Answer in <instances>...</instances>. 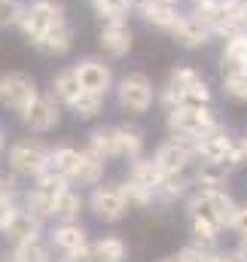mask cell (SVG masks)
<instances>
[{"instance_id": "cell-49", "label": "cell", "mask_w": 247, "mask_h": 262, "mask_svg": "<svg viewBox=\"0 0 247 262\" xmlns=\"http://www.w3.org/2000/svg\"><path fill=\"white\" fill-rule=\"evenodd\" d=\"M159 3H171V6H177V3H180V0H159Z\"/></svg>"}, {"instance_id": "cell-36", "label": "cell", "mask_w": 247, "mask_h": 262, "mask_svg": "<svg viewBox=\"0 0 247 262\" xmlns=\"http://www.w3.org/2000/svg\"><path fill=\"white\" fill-rule=\"evenodd\" d=\"M198 82H204V76H201L195 67H189V64H177V67L168 70V85L177 89V92L192 89V85H198Z\"/></svg>"}, {"instance_id": "cell-48", "label": "cell", "mask_w": 247, "mask_h": 262, "mask_svg": "<svg viewBox=\"0 0 247 262\" xmlns=\"http://www.w3.org/2000/svg\"><path fill=\"white\" fill-rule=\"evenodd\" d=\"M159 262H180L177 256H165V259H159Z\"/></svg>"}, {"instance_id": "cell-2", "label": "cell", "mask_w": 247, "mask_h": 262, "mask_svg": "<svg viewBox=\"0 0 247 262\" xmlns=\"http://www.w3.org/2000/svg\"><path fill=\"white\" fill-rule=\"evenodd\" d=\"M49 156H52V146H46L40 137H22L15 143H9L6 149V168L15 171L18 177H37L49 168Z\"/></svg>"}, {"instance_id": "cell-20", "label": "cell", "mask_w": 247, "mask_h": 262, "mask_svg": "<svg viewBox=\"0 0 247 262\" xmlns=\"http://www.w3.org/2000/svg\"><path fill=\"white\" fill-rule=\"evenodd\" d=\"M247 67V31L229 34L223 40V52H220V70L223 73H235Z\"/></svg>"}, {"instance_id": "cell-42", "label": "cell", "mask_w": 247, "mask_h": 262, "mask_svg": "<svg viewBox=\"0 0 247 262\" xmlns=\"http://www.w3.org/2000/svg\"><path fill=\"white\" fill-rule=\"evenodd\" d=\"M15 207H18V204H15L12 198H3V195H0V232L6 229V223H9V216L15 213Z\"/></svg>"}, {"instance_id": "cell-44", "label": "cell", "mask_w": 247, "mask_h": 262, "mask_svg": "<svg viewBox=\"0 0 247 262\" xmlns=\"http://www.w3.org/2000/svg\"><path fill=\"white\" fill-rule=\"evenodd\" d=\"M214 262H244V259H241V256H238L235 250H220V253H217V259H214Z\"/></svg>"}, {"instance_id": "cell-12", "label": "cell", "mask_w": 247, "mask_h": 262, "mask_svg": "<svg viewBox=\"0 0 247 262\" xmlns=\"http://www.w3.org/2000/svg\"><path fill=\"white\" fill-rule=\"evenodd\" d=\"M232 143H235V137L229 134L226 125H214V128L195 143V156H198V162L226 165V159H229V152H232Z\"/></svg>"}, {"instance_id": "cell-27", "label": "cell", "mask_w": 247, "mask_h": 262, "mask_svg": "<svg viewBox=\"0 0 247 262\" xmlns=\"http://www.w3.org/2000/svg\"><path fill=\"white\" fill-rule=\"evenodd\" d=\"M79 162H83V149H76V146H52V156H49V168L55 171V174H61L67 180H73V174H76V168H79Z\"/></svg>"}, {"instance_id": "cell-6", "label": "cell", "mask_w": 247, "mask_h": 262, "mask_svg": "<svg viewBox=\"0 0 247 262\" xmlns=\"http://www.w3.org/2000/svg\"><path fill=\"white\" fill-rule=\"evenodd\" d=\"M37 95H40V89H37V82H34L31 73H25V70H6V73H0V107L3 110L22 113Z\"/></svg>"}, {"instance_id": "cell-14", "label": "cell", "mask_w": 247, "mask_h": 262, "mask_svg": "<svg viewBox=\"0 0 247 262\" xmlns=\"http://www.w3.org/2000/svg\"><path fill=\"white\" fill-rule=\"evenodd\" d=\"M3 238H6L12 247H15V244H25V241H37V238H43V220L34 216L31 210H25V207L18 204L15 213L9 216L6 229H3Z\"/></svg>"}, {"instance_id": "cell-29", "label": "cell", "mask_w": 247, "mask_h": 262, "mask_svg": "<svg viewBox=\"0 0 247 262\" xmlns=\"http://www.w3.org/2000/svg\"><path fill=\"white\" fill-rule=\"evenodd\" d=\"M104 165H107V162H101L98 156H92L89 149H83V162H79V168H76V174H73L70 183L79 186V189H83V186H89V189L98 186V183L104 180Z\"/></svg>"}, {"instance_id": "cell-41", "label": "cell", "mask_w": 247, "mask_h": 262, "mask_svg": "<svg viewBox=\"0 0 247 262\" xmlns=\"http://www.w3.org/2000/svg\"><path fill=\"white\" fill-rule=\"evenodd\" d=\"M229 232H232L238 241H247V204H238V210H235V220H232Z\"/></svg>"}, {"instance_id": "cell-26", "label": "cell", "mask_w": 247, "mask_h": 262, "mask_svg": "<svg viewBox=\"0 0 247 262\" xmlns=\"http://www.w3.org/2000/svg\"><path fill=\"white\" fill-rule=\"evenodd\" d=\"M92 253L98 262H125L128 259V244L122 235H101L92 241Z\"/></svg>"}, {"instance_id": "cell-23", "label": "cell", "mask_w": 247, "mask_h": 262, "mask_svg": "<svg viewBox=\"0 0 247 262\" xmlns=\"http://www.w3.org/2000/svg\"><path fill=\"white\" fill-rule=\"evenodd\" d=\"M150 28H159V31H171L174 25H177V18L183 15V12H177V6H171V3H159V0H150L140 12H137Z\"/></svg>"}, {"instance_id": "cell-37", "label": "cell", "mask_w": 247, "mask_h": 262, "mask_svg": "<svg viewBox=\"0 0 247 262\" xmlns=\"http://www.w3.org/2000/svg\"><path fill=\"white\" fill-rule=\"evenodd\" d=\"M25 0H0V28H18L25 18Z\"/></svg>"}, {"instance_id": "cell-3", "label": "cell", "mask_w": 247, "mask_h": 262, "mask_svg": "<svg viewBox=\"0 0 247 262\" xmlns=\"http://www.w3.org/2000/svg\"><path fill=\"white\" fill-rule=\"evenodd\" d=\"M116 104L122 113H131V116H143L153 110L156 98H159V89L153 85V79L147 73H125L122 79L116 82Z\"/></svg>"}, {"instance_id": "cell-45", "label": "cell", "mask_w": 247, "mask_h": 262, "mask_svg": "<svg viewBox=\"0 0 247 262\" xmlns=\"http://www.w3.org/2000/svg\"><path fill=\"white\" fill-rule=\"evenodd\" d=\"M235 253L241 256V259L247 262V241H238V247H235Z\"/></svg>"}, {"instance_id": "cell-21", "label": "cell", "mask_w": 247, "mask_h": 262, "mask_svg": "<svg viewBox=\"0 0 247 262\" xmlns=\"http://www.w3.org/2000/svg\"><path fill=\"white\" fill-rule=\"evenodd\" d=\"M79 92H83V82H79L76 67H64V70H58V73L49 79V95H52L58 104H67V107H70Z\"/></svg>"}, {"instance_id": "cell-18", "label": "cell", "mask_w": 247, "mask_h": 262, "mask_svg": "<svg viewBox=\"0 0 247 262\" xmlns=\"http://www.w3.org/2000/svg\"><path fill=\"white\" fill-rule=\"evenodd\" d=\"M86 149L92 156H98L101 162L119 159V131H116V125H98V128H92L89 131V140H86Z\"/></svg>"}, {"instance_id": "cell-28", "label": "cell", "mask_w": 247, "mask_h": 262, "mask_svg": "<svg viewBox=\"0 0 247 262\" xmlns=\"http://www.w3.org/2000/svg\"><path fill=\"white\" fill-rule=\"evenodd\" d=\"M104 104H107V95H101V92H89V89H83V92L76 95V101L70 104V113H73L76 119H83V122H89V119H98V116L104 113Z\"/></svg>"}, {"instance_id": "cell-16", "label": "cell", "mask_w": 247, "mask_h": 262, "mask_svg": "<svg viewBox=\"0 0 247 262\" xmlns=\"http://www.w3.org/2000/svg\"><path fill=\"white\" fill-rule=\"evenodd\" d=\"M98 43H101V49L110 58H122V55L131 52V46H134V34H131L128 21H113V25H104L101 28Z\"/></svg>"}, {"instance_id": "cell-39", "label": "cell", "mask_w": 247, "mask_h": 262, "mask_svg": "<svg viewBox=\"0 0 247 262\" xmlns=\"http://www.w3.org/2000/svg\"><path fill=\"white\" fill-rule=\"evenodd\" d=\"M223 92L232 101H247V70L223 73Z\"/></svg>"}, {"instance_id": "cell-10", "label": "cell", "mask_w": 247, "mask_h": 262, "mask_svg": "<svg viewBox=\"0 0 247 262\" xmlns=\"http://www.w3.org/2000/svg\"><path fill=\"white\" fill-rule=\"evenodd\" d=\"M168 34H171V40H174L177 46H183V49H201V46H208V43H211L214 28H211L208 21H201L198 15L183 12V15L177 18V25H174Z\"/></svg>"}, {"instance_id": "cell-43", "label": "cell", "mask_w": 247, "mask_h": 262, "mask_svg": "<svg viewBox=\"0 0 247 262\" xmlns=\"http://www.w3.org/2000/svg\"><path fill=\"white\" fill-rule=\"evenodd\" d=\"M58 262H98V259H95V253L89 247V250H79V253H61Z\"/></svg>"}, {"instance_id": "cell-17", "label": "cell", "mask_w": 247, "mask_h": 262, "mask_svg": "<svg viewBox=\"0 0 247 262\" xmlns=\"http://www.w3.org/2000/svg\"><path fill=\"white\" fill-rule=\"evenodd\" d=\"M238 31H247V0H220V18L214 25V34L226 40Z\"/></svg>"}, {"instance_id": "cell-34", "label": "cell", "mask_w": 247, "mask_h": 262, "mask_svg": "<svg viewBox=\"0 0 247 262\" xmlns=\"http://www.w3.org/2000/svg\"><path fill=\"white\" fill-rule=\"evenodd\" d=\"M12 253H15L18 262H52V244H46L43 238H37V241L15 244Z\"/></svg>"}, {"instance_id": "cell-8", "label": "cell", "mask_w": 247, "mask_h": 262, "mask_svg": "<svg viewBox=\"0 0 247 262\" xmlns=\"http://www.w3.org/2000/svg\"><path fill=\"white\" fill-rule=\"evenodd\" d=\"M22 125L31 131V134H49L61 125V104L52 98V95H37L22 113H18Z\"/></svg>"}, {"instance_id": "cell-31", "label": "cell", "mask_w": 247, "mask_h": 262, "mask_svg": "<svg viewBox=\"0 0 247 262\" xmlns=\"http://www.w3.org/2000/svg\"><path fill=\"white\" fill-rule=\"evenodd\" d=\"M162 174H165V171L156 165V159H153V156H140V159L128 162V177H131V180H137V183H143V186H150V189H156V186H159Z\"/></svg>"}, {"instance_id": "cell-11", "label": "cell", "mask_w": 247, "mask_h": 262, "mask_svg": "<svg viewBox=\"0 0 247 262\" xmlns=\"http://www.w3.org/2000/svg\"><path fill=\"white\" fill-rule=\"evenodd\" d=\"M195 165H189L183 171H165L159 186H156V204H174V201L189 195L195 189Z\"/></svg>"}, {"instance_id": "cell-9", "label": "cell", "mask_w": 247, "mask_h": 262, "mask_svg": "<svg viewBox=\"0 0 247 262\" xmlns=\"http://www.w3.org/2000/svg\"><path fill=\"white\" fill-rule=\"evenodd\" d=\"M153 159H156V165H159L162 171H183V168H189V165L198 162L195 146L186 143V140H180V137H171V134H168V140H162V143L156 146Z\"/></svg>"}, {"instance_id": "cell-40", "label": "cell", "mask_w": 247, "mask_h": 262, "mask_svg": "<svg viewBox=\"0 0 247 262\" xmlns=\"http://www.w3.org/2000/svg\"><path fill=\"white\" fill-rule=\"evenodd\" d=\"M0 195L3 198H22V186H18V174L9 168H0Z\"/></svg>"}, {"instance_id": "cell-32", "label": "cell", "mask_w": 247, "mask_h": 262, "mask_svg": "<svg viewBox=\"0 0 247 262\" xmlns=\"http://www.w3.org/2000/svg\"><path fill=\"white\" fill-rule=\"evenodd\" d=\"M226 180H229V168H226V165H211V162H198V165H195V186L223 189Z\"/></svg>"}, {"instance_id": "cell-7", "label": "cell", "mask_w": 247, "mask_h": 262, "mask_svg": "<svg viewBox=\"0 0 247 262\" xmlns=\"http://www.w3.org/2000/svg\"><path fill=\"white\" fill-rule=\"evenodd\" d=\"M89 210H92V216L98 223H107V226L125 220L128 204H125V198H122L119 183H98V186H92V192H89Z\"/></svg>"}, {"instance_id": "cell-24", "label": "cell", "mask_w": 247, "mask_h": 262, "mask_svg": "<svg viewBox=\"0 0 247 262\" xmlns=\"http://www.w3.org/2000/svg\"><path fill=\"white\" fill-rule=\"evenodd\" d=\"M83 207H89V198H83V192H79V189L67 186V189H61V192H58V198H55V213H52V220H58V223L79 220Z\"/></svg>"}, {"instance_id": "cell-22", "label": "cell", "mask_w": 247, "mask_h": 262, "mask_svg": "<svg viewBox=\"0 0 247 262\" xmlns=\"http://www.w3.org/2000/svg\"><path fill=\"white\" fill-rule=\"evenodd\" d=\"M55 198H58V192H52V189L34 183L31 189L22 192V207L31 210L34 216H40V220L46 223V220H52V213H55Z\"/></svg>"}, {"instance_id": "cell-52", "label": "cell", "mask_w": 247, "mask_h": 262, "mask_svg": "<svg viewBox=\"0 0 247 262\" xmlns=\"http://www.w3.org/2000/svg\"><path fill=\"white\" fill-rule=\"evenodd\" d=\"M244 70H247V67H244Z\"/></svg>"}, {"instance_id": "cell-30", "label": "cell", "mask_w": 247, "mask_h": 262, "mask_svg": "<svg viewBox=\"0 0 247 262\" xmlns=\"http://www.w3.org/2000/svg\"><path fill=\"white\" fill-rule=\"evenodd\" d=\"M119 189H122V198H125V204H128V210H147V207L156 204V189H150V186H143V183H137L131 177H125L122 183H119Z\"/></svg>"}, {"instance_id": "cell-51", "label": "cell", "mask_w": 247, "mask_h": 262, "mask_svg": "<svg viewBox=\"0 0 247 262\" xmlns=\"http://www.w3.org/2000/svg\"><path fill=\"white\" fill-rule=\"evenodd\" d=\"M244 143H247V134H244Z\"/></svg>"}, {"instance_id": "cell-4", "label": "cell", "mask_w": 247, "mask_h": 262, "mask_svg": "<svg viewBox=\"0 0 247 262\" xmlns=\"http://www.w3.org/2000/svg\"><path fill=\"white\" fill-rule=\"evenodd\" d=\"M214 125H220V122H217V116H214L211 107H177V110L165 113V128H168V134L171 137H180V140L192 143V146L214 128Z\"/></svg>"}, {"instance_id": "cell-47", "label": "cell", "mask_w": 247, "mask_h": 262, "mask_svg": "<svg viewBox=\"0 0 247 262\" xmlns=\"http://www.w3.org/2000/svg\"><path fill=\"white\" fill-rule=\"evenodd\" d=\"M0 262H18V259H15V253L9 250V253H3V256H0Z\"/></svg>"}, {"instance_id": "cell-5", "label": "cell", "mask_w": 247, "mask_h": 262, "mask_svg": "<svg viewBox=\"0 0 247 262\" xmlns=\"http://www.w3.org/2000/svg\"><path fill=\"white\" fill-rule=\"evenodd\" d=\"M58 21H64V6L61 0H31L25 9V18L18 25L22 37L34 46L46 31H52Z\"/></svg>"}, {"instance_id": "cell-35", "label": "cell", "mask_w": 247, "mask_h": 262, "mask_svg": "<svg viewBox=\"0 0 247 262\" xmlns=\"http://www.w3.org/2000/svg\"><path fill=\"white\" fill-rule=\"evenodd\" d=\"M189 223V235L195 244H204V247H217V238H220V226H214L211 220H201V216H186Z\"/></svg>"}, {"instance_id": "cell-25", "label": "cell", "mask_w": 247, "mask_h": 262, "mask_svg": "<svg viewBox=\"0 0 247 262\" xmlns=\"http://www.w3.org/2000/svg\"><path fill=\"white\" fill-rule=\"evenodd\" d=\"M116 131H119V159H125V162L140 159L143 156V146H147L143 128H137L131 122H122V125H116Z\"/></svg>"}, {"instance_id": "cell-15", "label": "cell", "mask_w": 247, "mask_h": 262, "mask_svg": "<svg viewBox=\"0 0 247 262\" xmlns=\"http://www.w3.org/2000/svg\"><path fill=\"white\" fill-rule=\"evenodd\" d=\"M76 73H79V82H83V89H89V92H101V95H110L113 89H116V82H113V70L107 61H101V58H83V61H76Z\"/></svg>"}, {"instance_id": "cell-33", "label": "cell", "mask_w": 247, "mask_h": 262, "mask_svg": "<svg viewBox=\"0 0 247 262\" xmlns=\"http://www.w3.org/2000/svg\"><path fill=\"white\" fill-rule=\"evenodd\" d=\"M95 15L101 18V25H113V21H128V15L134 12L128 0H98L92 3Z\"/></svg>"}, {"instance_id": "cell-13", "label": "cell", "mask_w": 247, "mask_h": 262, "mask_svg": "<svg viewBox=\"0 0 247 262\" xmlns=\"http://www.w3.org/2000/svg\"><path fill=\"white\" fill-rule=\"evenodd\" d=\"M49 244H52L58 253H79V250H89V247H92L89 229H86L79 220L55 223L52 232H49Z\"/></svg>"}, {"instance_id": "cell-46", "label": "cell", "mask_w": 247, "mask_h": 262, "mask_svg": "<svg viewBox=\"0 0 247 262\" xmlns=\"http://www.w3.org/2000/svg\"><path fill=\"white\" fill-rule=\"evenodd\" d=\"M3 149H6V131H3V125H0V156H3Z\"/></svg>"}, {"instance_id": "cell-1", "label": "cell", "mask_w": 247, "mask_h": 262, "mask_svg": "<svg viewBox=\"0 0 247 262\" xmlns=\"http://www.w3.org/2000/svg\"><path fill=\"white\" fill-rule=\"evenodd\" d=\"M235 198L229 195L226 189H204V186H195L189 195H186V216H201V220H211L214 226L220 229H229L232 220H235Z\"/></svg>"}, {"instance_id": "cell-19", "label": "cell", "mask_w": 247, "mask_h": 262, "mask_svg": "<svg viewBox=\"0 0 247 262\" xmlns=\"http://www.w3.org/2000/svg\"><path fill=\"white\" fill-rule=\"evenodd\" d=\"M34 49L43 52V55H49V58L67 55V52L73 49V31H70V25H67V21H58L52 31H46V34L34 43Z\"/></svg>"}, {"instance_id": "cell-50", "label": "cell", "mask_w": 247, "mask_h": 262, "mask_svg": "<svg viewBox=\"0 0 247 262\" xmlns=\"http://www.w3.org/2000/svg\"><path fill=\"white\" fill-rule=\"evenodd\" d=\"M89 3H98V0H89Z\"/></svg>"}, {"instance_id": "cell-38", "label": "cell", "mask_w": 247, "mask_h": 262, "mask_svg": "<svg viewBox=\"0 0 247 262\" xmlns=\"http://www.w3.org/2000/svg\"><path fill=\"white\" fill-rule=\"evenodd\" d=\"M217 253H220L217 247H204V244L189 241V244H186V247H180L174 256H177L180 262H214V259H217Z\"/></svg>"}]
</instances>
